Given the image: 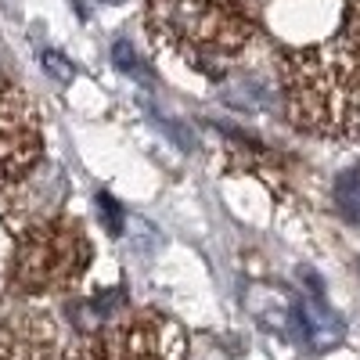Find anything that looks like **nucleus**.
Returning <instances> with one entry per match:
<instances>
[{
	"instance_id": "39448f33",
	"label": "nucleus",
	"mask_w": 360,
	"mask_h": 360,
	"mask_svg": "<svg viewBox=\"0 0 360 360\" xmlns=\"http://www.w3.org/2000/svg\"><path fill=\"white\" fill-rule=\"evenodd\" d=\"M112 62L123 69L127 76H137V72H141V62H137V54H134V47H130L127 40H119V44L112 47Z\"/></svg>"
},
{
	"instance_id": "0eeeda50",
	"label": "nucleus",
	"mask_w": 360,
	"mask_h": 360,
	"mask_svg": "<svg viewBox=\"0 0 360 360\" xmlns=\"http://www.w3.org/2000/svg\"><path fill=\"white\" fill-rule=\"evenodd\" d=\"M105 4H123V0H105Z\"/></svg>"
},
{
	"instance_id": "7ed1b4c3",
	"label": "nucleus",
	"mask_w": 360,
	"mask_h": 360,
	"mask_svg": "<svg viewBox=\"0 0 360 360\" xmlns=\"http://www.w3.org/2000/svg\"><path fill=\"white\" fill-rule=\"evenodd\" d=\"M335 202H339V209L353 224H360V166L346 169L335 180Z\"/></svg>"
},
{
	"instance_id": "423d86ee",
	"label": "nucleus",
	"mask_w": 360,
	"mask_h": 360,
	"mask_svg": "<svg viewBox=\"0 0 360 360\" xmlns=\"http://www.w3.org/2000/svg\"><path fill=\"white\" fill-rule=\"evenodd\" d=\"M98 209H101L105 217H112V220H108V227H112V231H119V205H115L108 195H98Z\"/></svg>"
},
{
	"instance_id": "20e7f679",
	"label": "nucleus",
	"mask_w": 360,
	"mask_h": 360,
	"mask_svg": "<svg viewBox=\"0 0 360 360\" xmlns=\"http://www.w3.org/2000/svg\"><path fill=\"white\" fill-rule=\"evenodd\" d=\"M44 69H47L58 83H72V76H76L72 62H69L65 54H58V51H44Z\"/></svg>"
},
{
	"instance_id": "f03ea898",
	"label": "nucleus",
	"mask_w": 360,
	"mask_h": 360,
	"mask_svg": "<svg viewBox=\"0 0 360 360\" xmlns=\"http://www.w3.org/2000/svg\"><path fill=\"white\" fill-rule=\"evenodd\" d=\"M86 242L76 231H40L25 242L18 252V278L25 285H40V288H58L69 285L72 274L83 266Z\"/></svg>"
},
{
	"instance_id": "f257e3e1",
	"label": "nucleus",
	"mask_w": 360,
	"mask_h": 360,
	"mask_svg": "<svg viewBox=\"0 0 360 360\" xmlns=\"http://www.w3.org/2000/svg\"><path fill=\"white\" fill-rule=\"evenodd\" d=\"M152 37L314 137H360V0H148Z\"/></svg>"
}]
</instances>
